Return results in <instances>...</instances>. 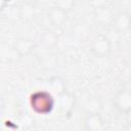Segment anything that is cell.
<instances>
[{
  "mask_svg": "<svg viewBox=\"0 0 131 131\" xmlns=\"http://www.w3.org/2000/svg\"><path fill=\"white\" fill-rule=\"evenodd\" d=\"M30 103L32 108L41 115H46L52 112L54 107L53 96L47 91H36L31 95Z\"/></svg>",
  "mask_w": 131,
  "mask_h": 131,
  "instance_id": "cell-1",
  "label": "cell"
},
{
  "mask_svg": "<svg viewBox=\"0 0 131 131\" xmlns=\"http://www.w3.org/2000/svg\"><path fill=\"white\" fill-rule=\"evenodd\" d=\"M113 106L122 115L127 116L131 112V88L123 87L113 98Z\"/></svg>",
  "mask_w": 131,
  "mask_h": 131,
  "instance_id": "cell-2",
  "label": "cell"
},
{
  "mask_svg": "<svg viewBox=\"0 0 131 131\" xmlns=\"http://www.w3.org/2000/svg\"><path fill=\"white\" fill-rule=\"evenodd\" d=\"M90 50L98 58L107 57L112 52V42L106 35H96L91 42Z\"/></svg>",
  "mask_w": 131,
  "mask_h": 131,
  "instance_id": "cell-3",
  "label": "cell"
},
{
  "mask_svg": "<svg viewBox=\"0 0 131 131\" xmlns=\"http://www.w3.org/2000/svg\"><path fill=\"white\" fill-rule=\"evenodd\" d=\"M84 129L87 131H102L105 129L104 120L101 114L97 112L89 113L84 118Z\"/></svg>",
  "mask_w": 131,
  "mask_h": 131,
  "instance_id": "cell-4",
  "label": "cell"
},
{
  "mask_svg": "<svg viewBox=\"0 0 131 131\" xmlns=\"http://www.w3.org/2000/svg\"><path fill=\"white\" fill-rule=\"evenodd\" d=\"M48 19L51 23L53 27L60 28L64 26V24L68 21L69 18V10L58 6L54 5L49 11H48Z\"/></svg>",
  "mask_w": 131,
  "mask_h": 131,
  "instance_id": "cell-5",
  "label": "cell"
},
{
  "mask_svg": "<svg viewBox=\"0 0 131 131\" xmlns=\"http://www.w3.org/2000/svg\"><path fill=\"white\" fill-rule=\"evenodd\" d=\"M130 13L127 12H119L118 14L114 15L112 25L116 32L118 33H125L130 31Z\"/></svg>",
  "mask_w": 131,
  "mask_h": 131,
  "instance_id": "cell-6",
  "label": "cell"
},
{
  "mask_svg": "<svg viewBox=\"0 0 131 131\" xmlns=\"http://www.w3.org/2000/svg\"><path fill=\"white\" fill-rule=\"evenodd\" d=\"M34 48V42L27 38H20L15 42V49L20 55L29 54Z\"/></svg>",
  "mask_w": 131,
  "mask_h": 131,
  "instance_id": "cell-7",
  "label": "cell"
},
{
  "mask_svg": "<svg viewBox=\"0 0 131 131\" xmlns=\"http://www.w3.org/2000/svg\"><path fill=\"white\" fill-rule=\"evenodd\" d=\"M24 1V3H26L27 5H30V6H32V5H34L38 0H23Z\"/></svg>",
  "mask_w": 131,
  "mask_h": 131,
  "instance_id": "cell-8",
  "label": "cell"
},
{
  "mask_svg": "<svg viewBox=\"0 0 131 131\" xmlns=\"http://www.w3.org/2000/svg\"><path fill=\"white\" fill-rule=\"evenodd\" d=\"M127 117H128V120H129V123H131V112L127 115Z\"/></svg>",
  "mask_w": 131,
  "mask_h": 131,
  "instance_id": "cell-9",
  "label": "cell"
},
{
  "mask_svg": "<svg viewBox=\"0 0 131 131\" xmlns=\"http://www.w3.org/2000/svg\"><path fill=\"white\" fill-rule=\"evenodd\" d=\"M130 31H131V15H130Z\"/></svg>",
  "mask_w": 131,
  "mask_h": 131,
  "instance_id": "cell-10",
  "label": "cell"
},
{
  "mask_svg": "<svg viewBox=\"0 0 131 131\" xmlns=\"http://www.w3.org/2000/svg\"><path fill=\"white\" fill-rule=\"evenodd\" d=\"M74 1H83V0H74Z\"/></svg>",
  "mask_w": 131,
  "mask_h": 131,
  "instance_id": "cell-11",
  "label": "cell"
},
{
  "mask_svg": "<svg viewBox=\"0 0 131 131\" xmlns=\"http://www.w3.org/2000/svg\"><path fill=\"white\" fill-rule=\"evenodd\" d=\"M130 81H131V72H130Z\"/></svg>",
  "mask_w": 131,
  "mask_h": 131,
  "instance_id": "cell-12",
  "label": "cell"
}]
</instances>
